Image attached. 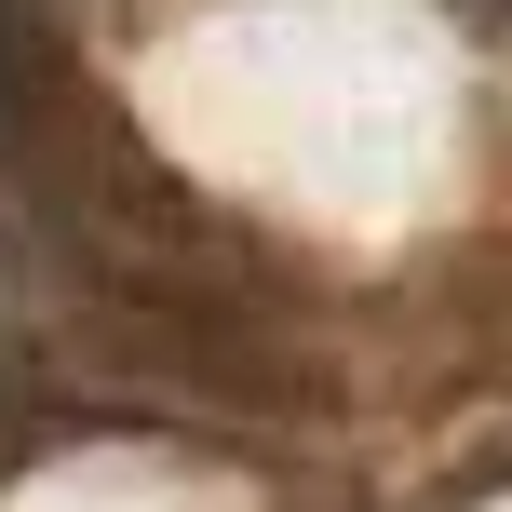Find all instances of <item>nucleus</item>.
<instances>
[{"instance_id":"1","label":"nucleus","mask_w":512,"mask_h":512,"mask_svg":"<svg viewBox=\"0 0 512 512\" xmlns=\"http://www.w3.org/2000/svg\"><path fill=\"white\" fill-rule=\"evenodd\" d=\"M0 108H14V14H0Z\"/></svg>"}]
</instances>
